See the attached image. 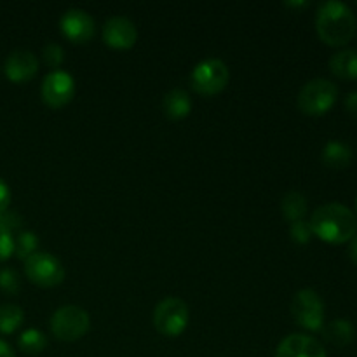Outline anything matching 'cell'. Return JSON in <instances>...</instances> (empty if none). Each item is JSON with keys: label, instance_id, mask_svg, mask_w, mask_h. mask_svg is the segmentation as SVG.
Returning <instances> with one entry per match:
<instances>
[{"label": "cell", "instance_id": "obj_1", "mask_svg": "<svg viewBox=\"0 0 357 357\" xmlns=\"http://www.w3.org/2000/svg\"><path fill=\"white\" fill-rule=\"evenodd\" d=\"M314 236L330 244L349 243L357 234V218L351 208L340 202H328L312 213L309 222Z\"/></svg>", "mask_w": 357, "mask_h": 357}, {"label": "cell", "instance_id": "obj_2", "mask_svg": "<svg viewBox=\"0 0 357 357\" xmlns=\"http://www.w3.org/2000/svg\"><path fill=\"white\" fill-rule=\"evenodd\" d=\"M317 35L328 45H345L356 35L357 21L351 7L338 0L321 3L316 16Z\"/></svg>", "mask_w": 357, "mask_h": 357}, {"label": "cell", "instance_id": "obj_3", "mask_svg": "<svg viewBox=\"0 0 357 357\" xmlns=\"http://www.w3.org/2000/svg\"><path fill=\"white\" fill-rule=\"evenodd\" d=\"M338 98V87L331 80L317 77L309 80L298 93V108L305 115H324L335 105Z\"/></svg>", "mask_w": 357, "mask_h": 357}, {"label": "cell", "instance_id": "obj_4", "mask_svg": "<svg viewBox=\"0 0 357 357\" xmlns=\"http://www.w3.org/2000/svg\"><path fill=\"white\" fill-rule=\"evenodd\" d=\"M91 328L89 314L79 305H63L52 314L51 331L58 340L61 342H77Z\"/></svg>", "mask_w": 357, "mask_h": 357}, {"label": "cell", "instance_id": "obj_5", "mask_svg": "<svg viewBox=\"0 0 357 357\" xmlns=\"http://www.w3.org/2000/svg\"><path fill=\"white\" fill-rule=\"evenodd\" d=\"M190 310L181 298H166L157 303L153 310V326L160 335L176 338L187 330Z\"/></svg>", "mask_w": 357, "mask_h": 357}, {"label": "cell", "instance_id": "obj_6", "mask_svg": "<svg viewBox=\"0 0 357 357\" xmlns=\"http://www.w3.org/2000/svg\"><path fill=\"white\" fill-rule=\"evenodd\" d=\"M230 80L229 66L218 58H209L199 63L190 75V84L195 93L202 96H215L227 87Z\"/></svg>", "mask_w": 357, "mask_h": 357}, {"label": "cell", "instance_id": "obj_7", "mask_svg": "<svg viewBox=\"0 0 357 357\" xmlns=\"http://www.w3.org/2000/svg\"><path fill=\"white\" fill-rule=\"evenodd\" d=\"M324 302L314 289H300L291 302V316L296 324L309 331H321L324 328Z\"/></svg>", "mask_w": 357, "mask_h": 357}, {"label": "cell", "instance_id": "obj_8", "mask_svg": "<svg viewBox=\"0 0 357 357\" xmlns=\"http://www.w3.org/2000/svg\"><path fill=\"white\" fill-rule=\"evenodd\" d=\"M24 274L38 288H54L65 279V267L52 255L37 251L28 260H24Z\"/></svg>", "mask_w": 357, "mask_h": 357}, {"label": "cell", "instance_id": "obj_9", "mask_svg": "<svg viewBox=\"0 0 357 357\" xmlns=\"http://www.w3.org/2000/svg\"><path fill=\"white\" fill-rule=\"evenodd\" d=\"M42 100L51 108H63L75 96V80L68 72L52 70L42 80Z\"/></svg>", "mask_w": 357, "mask_h": 357}, {"label": "cell", "instance_id": "obj_10", "mask_svg": "<svg viewBox=\"0 0 357 357\" xmlns=\"http://www.w3.org/2000/svg\"><path fill=\"white\" fill-rule=\"evenodd\" d=\"M63 37L73 44H86L94 37L96 23L93 16L82 9H68L59 20Z\"/></svg>", "mask_w": 357, "mask_h": 357}, {"label": "cell", "instance_id": "obj_11", "mask_svg": "<svg viewBox=\"0 0 357 357\" xmlns=\"http://www.w3.org/2000/svg\"><path fill=\"white\" fill-rule=\"evenodd\" d=\"M103 40L108 47L131 49L138 40V30L131 20L124 16H114L105 23L103 26Z\"/></svg>", "mask_w": 357, "mask_h": 357}, {"label": "cell", "instance_id": "obj_12", "mask_svg": "<svg viewBox=\"0 0 357 357\" xmlns=\"http://www.w3.org/2000/svg\"><path fill=\"white\" fill-rule=\"evenodd\" d=\"M275 357H328L326 349L317 338L303 333H293L279 344Z\"/></svg>", "mask_w": 357, "mask_h": 357}, {"label": "cell", "instance_id": "obj_13", "mask_svg": "<svg viewBox=\"0 0 357 357\" xmlns=\"http://www.w3.org/2000/svg\"><path fill=\"white\" fill-rule=\"evenodd\" d=\"M37 56L31 51H26V49H16V51L10 52L6 59V65H3V72H6L7 79L16 84L31 80L37 75Z\"/></svg>", "mask_w": 357, "mask_h": 357}, {"label": "cell", "instance_id": "obj_14", "mask_svg": "<svg viewBox=\"0 0 357 357\" xmlns=\"http://www.w3.org/2000/svg\"><path fill=\"white\" fill-rule=\"evenodd\" d=\"M162 110L173 121H181L192 110L190 94L183 89H171L162 100Z\"/></svg>", "mask_w": 357, "mask_h": 357}, {"label": "cell", "instance_id": "obj_15", "mask_svg": "<svg viewBox=\"0 0 357 357\" xmlns=\"http://www.w3.org/2000/svg\"><path fill=\"white\" fill-rule=\"evenodd\" d=\"M330 70L338 79L354 80L357 79V51L356 49H344L331 56Z\"/></svg>", "mask_w": 357, "mask_h": 357}, {"label": "cell", "instance_id": "obj_16", "mask_svg": "<svg viewBox=\"0 0 357 357\" xmlns=\"http://www.w3.org/2000/svg\"><path fill=\"white\" fill-rule=\"evenodd\" d=\"M354 326L347 319H335L326 328H323L324 340L335 347H347L354 340Z\"/></svg>", "mask_w": 357, "mask_h": 357}, {"label": "cell", "instance_id": "obj_17", "mask_svg": "<svg viewBox=\"0 0 357 357\" xmlns=\"http://www.w3.org/2000/svg\"><path fill=\"white\" fill-rule=\"evenodd\" d=\"M352 150L342 142H328L323 149V162L331 169H344L351 164Z\"/></svg>", "mask_w": 357, "mask_h": 357}, {"label": "cell", "instance_id": "obj_18", "mask_svg": "<svg viewBox=\"0 0 357 357\" xmlns=\"http://www.w3.org/2000/svg\"><path fill=\"white\" fill-rule=\"evenodd\" d=\"M282 215L288 222H298V220H303L307 213V199L302 192L291 190L288 194H284L281 202Z\"/></svg>", "mask_w": 357, "mask_h": 357}, {"label": "cell", "instance_id": "obj_19", "mask_svg": "<svg viewBox=\"0 0 357 357\" xmlns=\"http://www.w3.org/2000/svg\"><path fill=\"white\" fill-rule=\"evenodd\" d=\"M24 312L16 303L0 305V333L10 335L23 324Z\"/></svg>", "mask_w": 357, "mask_h": 357}, {"label": "cell", "instance_id": "obj_20", "mask_svg": "<svg viewBox=\"0 0 357 357\" xmlns=\"http://www.w3.org/2000/svg\"><path fill=\"white\" fill-rule=\"evenodd\" d=\"M17 345H20L21 352H24V354L37 356L45 349V345H47V338H45V335L42 333L40 330L28 328V330H24L23 333L20 335Z\"/></svg>", "mask_w": 357, "mask_h": 357}, {"label": "cell", "instance_id": "obj_21", "mask_svg": "<svg viewBox=\"0 0 357 357\" xmlns=\"http://www.w3.org/2000/svg\"><path fill=\"white\" fill-rule=\"evenodd\" d=\"M38 250V237L33 232H20L14 237V253L21 260H28L31 255L37 253Z\"/></svg>", "mask_w": 357, "mask_h": 357}, {"label": "cell", "instance_id": "obj_22", "mask_svg": "<svg viewBox=\"0 0 357 357\" xmlns=\"http://www.w3.org/2000/svg\"><path fill=\"white\" fill-rule=\"evenodd\" d=\"M0 289L7 295H16L20 291V275L14 268H0Z\"/></svg>", "mask_w": 357, "mask_h": 357}, {"label": "cell", "instance_id": "obj_23", "mask_svg": "<svg viewBox=\"0 0 357 357\" xmlns=\"http://www.w3.org/2000/svg\"><path fill=\"white\" fill-rule=\"evenodd\" d=\"M289 236L295 241L296 244H309L312 239V229H310L309 222L305 220H298V222H293L289 227Z\"/></svg>", "mask_w": 357, "mask_h": 357}, {"label": "cell", "instance_id": "obj_24", "mask_svg": "<svg viewBox=\"0 0 357 357\" xmlns=\"http://www.w3.org/2000/svg\"><path fill=\"white\" fill-rule=\"evenodd\" d=\"M42 56H44L45 65L51 66L52 70H58V66L61 65L63 59H65V54H63L61 45L54 44V42H49V44L45 45L44 51H42Z\"/></svg>", "mask_w": 357, "mask_h": 357}, {"label": "cell", "instance_id": "obj_25", "mask_svg": "<svg viewBox=\"0 0 357 357\" xmlns=\"http://www.w3.org/2000/svg\"><path fill=\"white\" fill-rule=\"evenodd\" d=\"M14 253V232L0 223V261H6Z\"/></svg>", "mask_w": 357, "mask_h": 357}, {"label": "cell", "instance_id": "obj_26", "mask_svg": "<svg viewBox=\"0 0 357 357\" xmlns=\"http://www.w3.org/2000/svg\"><path fill=\"white\" fill-rule=\"evenodd\" d=\"M10 204V188L7 187L6 181L0 178V215L7 211Z\"/></svg>", "mask_w": 357, "mask_h": 357}, {"label": "cell", "instance_id": "obj_27", "mask_svg": "<svg viewBox=\"0 0 357 357\" xmlns=\"http://www.w3.org/2000/svg\"><path fill=\"white\" fill-rule=\"evenodd\" d=\"M345 108H347V112L352 117L357 119V91H352V93L347 94V98H345Z\"/></svg>", "mask_w": 357, "mask_h": 357}, {"label": "cell", "instance_id": "obj_28", "mask_svg": "<svg viewBox=\"0 0 357 357\" xmlns=\"http://www.w3.org/2000/svg\"><path fill=\"white\" fill-rule=\"evenodd\" d=\"M0 357H16L13 347L6 340H2V338H0Z\"/></svg>", "mask_w": 357, "mask_h": 357}, {"label": "cell", "instance_id": "obj_29", "mask_svg": "<svg viewBox=\"0 0 357 357\" xmlns=\"http://www.w3.org/2000/svg\"><path fill=\"white\" fill-rule=\"evenodd\" d=\"M349 243H351L349 244V257H351V260L357 265V234L349 241Z\"/></svg>", "mask_w": 357, "mask_h": 357}, {"label": "cell", "instance_id": "obj_30", "mask_svg": "<svg viewBox=\"0 0 357 357\" xmlns=\"http://www.w3.org/2000/svg\"><path fill=\"white\" fill-rule=\"evenodd\" d=\"M356 208H357V199H356Z\"/></svg>", "mask_w": 357, "mask_h": 357}]
</instances>
